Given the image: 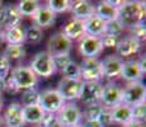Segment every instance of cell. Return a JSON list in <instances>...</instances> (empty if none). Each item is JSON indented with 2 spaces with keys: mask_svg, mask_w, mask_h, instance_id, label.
I'll return each instance as SVG.
<instances>
[{
  "mask_svg": "<svg viewBox=\"0 0 146 127\" xmlns=\"http://www.w3.org/2000/svg\"><path fill=\"white\" fill-rule=\"evenodd\" d=\"M102 92L103 85L100 84V81H83L79 99L86 107L92 104H100Z\"/></svg>",
  "mask_w": 146,
  "mask_h": 127,
  "instance_id": "7",
  "label": "cell"
},
{
  "mask_svg": "<svg viewBox=\"0 0 146 127\" xmlns=\"http://www.w3.org/2000/svg\"><path fill=\"white\" fill-rule=\"evenodd\" d=\"M3 123H4V122H3V117H1V116H0V126H1Z\"/></svg>",
  "mask_w": 146,
  "mask_h": 127,
  "instance_id": "49",
  "label": "cell"
},
{
  "mask_svg": "<svg viewBox=\"0 0 146 127\" xmlns=\"http://www.w3.org/2000/svg\"><path fill=\"white\" fill-rule=\"evenodd\" d=\"M61 32L66 36L70 41H75V39H80L85 36V28H84V21L80 19H71L65 27L62 28Z\"/></svg>",
  "mask_w": 146,
  "mask_h": 127,
  "instance_id": "19",
  "label": "cell"
},
{
  "mask_svg": "<svg viewBox=\"0 0 146 127\" xmlns=\"http://www.w3.org/2000/svg\"><path fill=\"white\" fill-rule=\"evenodd\" d=\"M122 94L123 88L117 83H108L103 86L102 98H100V106L106 109H112L114 107L122 104Z\"/></svg>",
  "mask_w": 146,
  "mask_h": 127,
  "instance_id": "6",
  "label": "cell"
},
{
  "mask_svg": "<svg viewBox=\"0 0 146 127\" xmlns=\"http://www.w3.org/2000/svg\"><path fill=\"white\" fill-rule=\"evenodd\" d=\"M46 7L50 10H52L55 14H57L69 10L70 7H71V1H67V0H48Z\"/></svg>",
  "mask_w": 146,
  "mask_h": 127,
  "instance_id": "30",
  "label": "cell"
},
{
  "mask_svg": "<svg viewBox=\"0 0 146 127\" xmlns=\"http://www.w3.org/2000/svg\"><path fill=\"white\" fill-rule=\"evenodd\" d=\"M116 50L119 57H130V56L139 53V51L141 50V42L130 36V37L119 39Z\"/></svg>",
  "mask_w": 146,
  "mask_h": 127,
  "instance_id": "17",
  "label": "cell"
},
{
  "mask_svg": "<svg viewBox=\"0 0 146 127\" xmlns=\"http://www.w3.org/2000/svg\"><path fill=\"white\" fill-rule=\"evenodd\" d=\"M146 59H145V55L144 56H141V57H140V60H137V61H139V64H140V66H141V69L142 70H144V72L146 71V66H145V65H146Z\"/></svg>",
  "mask_w": 146,
  "mask_h": 127,
  "instance_id": "44",
  "label": "cell"
},
{
  "mask_svg": "<svg viewBox=\"0 0 146 127\" xmlns=\"http://www.w3.org/2000/svg\"><path fill=\"white\" fill-rule=\"evenodd\" d=\"M57 113V121L65 127L79 125L83 118V113L75 103H65Z\"/></svg>",
  "mask_w": 146,
  "mask_h": 127,
  "instance_id": "8",
  "label": "cell"
},
{
  "mask_svg": "<svg viewBox=\"0 0 146 127\" xmlns=\"http://www.w3.org/2000/svg\"><path fill=\"white\" fill-rule=\"evenodd\" d=\"M1 5H3V3H1V1H0V7H1Z\"/></svg>",
  "mask_w": 146,
  "mask_h": 127,
  "instance_id": "51",
  "label": "cell"
},
{
  "mask_svg": "<svg viewBox=\"0 0 146 127\" xmlns=\"http://www.w3.org/2000/svg\"><path fill=\"white\" fill-rule=\"evenodd\" d=\"M95 15H98L102 21L111 22L118 18V7H114L109 3V0L100 1L95 8Z\"/></svg>",
  "mask_w": 146,
  "mask_h": 127,
  "instance_id": "20",
  "label": "cell"
},
{
  "mask_svg": "<svg viewBox=\"0 0 146 127\" xmlns=\"http://www.w3.org/2000/svg\"><path fill=\"white\" fill-rule=\"evenodd\" d=\"M99 121L100 123H102L103 126H108V125H112L113 123V121H112V117H111V112H109V109H106V108H103V111H102V114H100V117H99Z\"/></svg>",
  "mask_w": 146,
  "mask_h": 127,
  "instance_id": "40",
  "label": "cell"
},
{
  "mask_svg": "<svg viewBox=\"0 0 146 127\" xmlns=\"http://www.w3.org/2000/svg\"><path fill=\"white\" fill-rule=\"evenodd\" d=\"M51 127H65V126H62V125H61V123H60V122H58V121H57V122H56V123H55V125H53V126H51Z\"/></svg>",
  "mask_w": 146,
  "mask_h": 127,
  "instance_id": "47",
  "label": "cell"
},
{
  "mask_svg": "<svg viewBox=\"0 0 146 127\" xmlns=\"http://www.w3.org/2000/svg\"><path fill=\"white\" fill-rule=\"evenodd\" d=\"M72 127H84V125H81V123H79V125H76V126H72Z\"/></svg>",
  "mask_w": 146,
  "mask_h": 127,
  "instance_id": "50",
  "label": "cell"
},
{
  "mask_svg": "<svg viewBox=\"0 0 146 127\" xmlns=\"http://www.w3.org/2000/svg\"><path fill=\"white\" fill-rule=\"evenodd\" d=\"M146 36V28H145V23L140 24L135 28H131V37L139 39L140 42H142V39H145Z\"/></svg>",
  "mask_w": 146,
  "mask_h": 127,
  "instance_id": "38",
  "label": "cell"
},
{
  "mask_svg": "<svg viewBox=\"0 0 146 127\" xmlns=\"http://www.w3.org/2000/svg\"><path fill=\"white\" fill-rule=\"evenodd\" d=\"M79 51L85 59H97V56L100 55V52L103 51L102 39L100 37L85 35L83 38H80Z\"/></svg>",
  "mask_w": 146,
  "mask_h": 127,
  "instance_id": "12",
  "label": "cell"
},
{
  "mask_svg": "<svg viewBox=\"0 0 146 127\" xmlns=\"http://www.w3.org/2000/svg\"><path fill=\"white\" fill-rule=\"evenodd\" d=\"M5 86H7V79L0 78V94L5 90Z\"/></svg>",
  "mask_w": 146,
  "mask_h": 127,
  "instance_id": "45",
  "label": "cell"
},
{
  "mask_svg": "<svg viewBox=\"0 0 146 127\" xmlns=\"http://www.w3.org/2000/svg\"><path fill=\"white\" fill-rule=\"evenodd\" d=\"M103 107L100 104H92V106H88L84 112V117H85V121H98L102 114Z\"/></svg>",
  "mask_w": 146,
  "mask_h": 127,
  "instance_id": "33",
  "label": "cell"
},
{
  "mask_svg": "<svg viewBox=\"0 0 146 127\" xmlns=\"http://www.w3.org/2000/svg\"><path fill=\"white\" fill-rule=\"evenodd\" d=\"M53 57V63H55L56 69L62 70L64 67H66L67 65L72 61V59L70 57V53H65V55H57V56H52Z\"/></svg>",
  "mask_w": 146,
  "mask_h": 127,
  "instance_id": "35",
  "label": "cell"
},
{
  "mask_svg": "<svg viewBox=\"0 0 146 127\" xmlns=\"http://www.w3.org/2000/svg\"><path fill=\"white\" fill-rule=\"evenodd\" d=\"M146 99V88L145 84L141 81L137 83H128L123 88L122 94V103L128 107H133L136 104L145 103Z\"/></svg>",
  "mask_w": 146,
  "mask_h": 127,
  "instance_id": "5",
  "label": "cell"
},
{
  "mask_svg": "<svg viewBox=\"0 0 146 127\" xmlns=\"http://www.w3.org/2000/svg\"><path fill=\"white\" fill-rule=\"evenodd\" d=\"M38 127H41V126H38Z\"/></svg>",
  "mask_w": 146,
  "mask_h": 127,
  "instance_id": "52",
  "label": "cell"
},
{
  "mask_svg": "<svg viewBox=\"0 0 146 127\" xmlns=\"http://www.w3.org/2000/svg\"><path fill=\"white\" fill-rule=\"evenodd\" d=\"M4 55L9 60H19L26 56V49L23 45H8L4 51Z\"/></svg>",
  "mask_w": 146,
  "mask_h": 127,
  "instance_id": "28",
  "label": "cell"
},
{
  "mask_svg": "<svg viewBox=\"0 0 146 127\" xmlns=\"http://www.w3.org/2000/svg\"><path fill=\"white\" fill-rule=\"evenodd\" d=\"M83 80H71L62 78L57 84V92L62 97L64 100H75L79 99Z\"/></svg>",
  "mask_w": 146,
  "mask_h": 127,
  "instance_id": "9",
  "label": "cell"
},
{
  "mask_svg": "<svg viewBox=\"0 0 146 127\" xmlns=\"http://www.w3.org/2000/svg\"><path fill=\"white\" fill-rule=\"evenodd\" d=\"M80 71L83 81H100L103 79L102 64L98 59H84L80 65Z\"/></svg>",
  "mask_w": 146,
  "mask_h": 127,
  "instance_id": "10",
  "label": "cell"
},
{
  "mask_svg": "<svg viewBox=\"0 0 146 127\" xmlns=\"http://www.w3.org/2000/svg\"><path fill=\"white\" fill-rule=\"evenodd\" d=\"M18 10L21 13V15H27V17H33V14L37 12V9L40 8V4L36 0H22L18 4Z\"/></svg>",
  "mask_w": 146,
  "mask_h": 127,
  "instance_id": "26",
  "label": "cell"
},
{
  "mask_svg": "<svg viewBox=\"0 0 146 127\" xmlns=\"http://www.w3.org/2000/svg\"><path fill=\"white\" fill-rule=\"evenodd\" d=\"M40 102V93L36 89L24 90L23 95H22V107H31V106H37Z\"/></svg>",
  "mask_w": 146,
  "mask_h": 127,
  "instance_id": "29",
  "label": "cell"
},
{
  "mask_svg": "<svg viewBox=\"0 0 146 127\" xmlns=\"http://www.w3.org/2000/svg\"><path fill=\"white\" fill-rule=\"evenodd\" d=\"M123 25L119 23L118 19L111 22H106V28H104V35L106 36H114V37H119L123 32ZM103 35V36H104Z\"/></svg>",
  "mask_w": 146,
  "mask_h": 127,
  "instance_id": "31",
  "label": "cell"
},
{
  "mask_svg": "<svg viewBox=\"0 0 146 127\" xmlns=\"http://www.w3.org/2000/svg\"><path fill=\"white\" fill-rule=\"evenodd\" d=\"M4 41H5V31L0 27V43H1V42H4Z\"/></svg>",
  "mask_w": 146,
  "mask_h": 127,
  "instance_id": "46",
  "label": "cell"
},
{
  "mask_svg": "<svg viewBox=\"0 0 146 127\" xmlns=\"http://www.w3.org/2000/svg\"><path fill=\"white\" fill-rule=\"evenodd\" d=\"M10 72V60L3 53L0 55V78L7 79Z\"/></svg>",
  "mask_w": 146,
  "mask_h": 127,
  "instance_id": "36",
  "label": "cell"
},
{
  "mask_svg": "<svg viewBox=\"0 0 146 127\" xmlns=\"http://www.w3.org/2000/svg\"><path fill=\"white\" fill-rule=\"evenodd\" d=\"M144 70L141 69L139 61L137 60H130L123 63L122 72H121V78L127 83H137L141 81L142 76H144Z\"/></svg>",
  "mask_w": 146,
  "mask_h": 127,
  "instance_id": "15",
  "label": "cell"
},
{
  "mask_svg": "<svg viewBox=\"0 0 146 127\" xmlns=\"http://www.w3.org/2000/svg\"><path fill=\"white\" fill-rule=\"evenodd\" d=\"M1 107H3V99H1V94H0V111H1Z\"/></svg>",
  "mask_w": 146,
  "mask_h": 127,
  "instance_id": "48",
  "label": "cell"
},
{
  "mask_svg": "<svg viewBox=\"0 0 146 127\" xmlns=\"http://www.w3.org/2000/svg\"><path fill=\"white\" fill-rule=\"evenodd\" d=\"M5 41L8 45H23L26 41V29L22 25L5 29Z\"/></svg>",
  "mask_w": 146,
  "mask_h": 127,
  "instance_id": "23",
  "label": "cell"
},
{
  "mask_svg": "<svg viewBox=\"0 0 146 127\" xmlns=\"http://www.w3.org/2000/svg\"><path fill=\"white\" fill-rule=\"evenodd\" d=\"M9 79L13 81V84L18 90L35 89L37 85V76L31 70L29 66L19 65V66L14 67L12 70V76Z\"/></svg>",
  "mask_w": 146,
  "mask_h": 127,
  "instance_id": "3",
  "label": "cell"
},
{
  "mask_svg": "<svg viewBox=\"0 0 146 127\" xmlns=\"http://www.w3.org/2000/svg\"><path fill=\"white\" fill-rule=\"evenodd\" d=\"M22 21V15L19 13L18 8L14 5H8L7 7V19H5V29L7 28H13V27H18L21 25Z\"/></svg>",
  "mask_w": 146,
  "mask_h": 127,
  "instance_id": "25",
  "label": "cell"
},
{
  "mask_svg": "<svg viewBox=\"0 0 146 127\" xmlns=\"http://www.w3.org/2000/svg\"><path fill=\"white\" fill-rule=\"evenodd\" d=\"M102 39V46L103 49H117L119 42V37H114V36H102L100 37Z\"/></svg>",
  "mask_w": 146,
  "mask_h": 127,
  "instance_id": "37",
  "label": "cell"
},
{
  "mask_svg": "<svg viewBox=\"0 0 146 127\" xmlns=\"http://www.w3.org/2000/svg\"><path fill=\"white\" fill-rule=\"evenodd\" d=\"M44 116V112L42 111L40 106H31V107H23V120L24 123H33L38 125L41 123L42 118Z\"/></svg>",
  "mask_w": 146,
  "mask_h": 127,
  "instance_id": "24",
  "label": "cell"
},
{
  "mask_svg": "<svg viewBox=\"0 0 146 127\" xmlns=\"http://www.w3.org/2000/svg\"><path fill=\"white\" fill-rule=\"evenodd\" d=\"M3 122L7 127H23V107L19 103H10L4 112Z\"/></svg>",
  "mask_w": 146,
  "mask_h": 127,
  "instance_id": "13",
  "label": "cell"
},
{
  "mask_svg": "<svg viewBox=\"0 0 146 127\" xmlns=\"http://www.w3.org/2000/svg\"><path fill=\"white\" fill-rule=\"evenodd\" d=\"M131 111H132V120L141 121V122L145 121V117H146V106H145V103H140V104H136V106L131 107Z\"/></svg>",
  "mask_w": 146,
  "mask_h": 127,
  "instance_id": "34",
  "label": "cell"
},
{
  "mask_svg": "<svg viewBox=\"0 0 146 127\" xmlns=\"http://www.w3.org/2000/svg\"><path fill=\"white\" fill-rule=\"evenodd\" d=\"M62 78L71 79V80H81V71H80V65L71 61L66 67L61 70Z\"/></svg>",
  "mask_w": 146,
  "mask_h": 127,
  "instance_id": "27",
  "label": "cell"
},
{
  "mask_svg": "<svg viewBox=\"0 0 146 127\" xmlns=\"http://www.w3.org/2000/svg\"><path fill=\"white\" fill-rule=\"evenodd\" d=\"M145 13L146 5L145 1H122L118 8V21L123 27L135 28L140 24L145 23Z\"/></svg>",
  "mask_w": 146,
  "mask_h": 127,
  "instance_id": "1",
  "label": "cell"
},
{
  "mask_svg": "<svg viewBox=\"0 0 146 127\" xmlns=\"http://www.w3.org/2000/svg\"><path fill=\"white\" fill-rule=\"evenodd\" d=\"M43 37V32L37 25H29L26 29V41L31 43H38Z\"/></svg>",
  "mask_w": 146,
  "mask_h": 127,
  "instance_id": "32",
  "label": "cell"
},
{
  "mask_svg": "<svg viewBox=\"0 0 146 127\" xmlns=\"http://www.w3.org/2000/svg\"><path fill=\"white\" fill-rule=\"evenodd\" d=\"M57 122V116L55 113H44L43 118L41 121V127H51Z\"/></svg>",
  "mask_w": 146,
  "mask_h": 127,
  "instance_id": "39",
  "label": "cell"
},
{
  "mask_svg": "<svg viewBox=\"0 0 146 127\" xmlns=\"http://www.w3.org/2000/svg\"><path fill=\"white\" fill-rule=\"evenodd\" d=\"M5 19H7V7L1 5L0 7V27H4L5 24Z\"/></svg>",
  "mask_w": 146,
  "mask_h": 127,
  "instance_id": "41",
  "label": "cell"
},
{
  "mask_svg": "<svg viewBox=\"0 0 146 127\" xmlns=\"http://www.w3.org/2000/svg\"><path fill=\"white\" fill-rule=\"evenodd\" d=\"M70 9L74 14L75 19H80V21H86L88 18L95 15V7L86 0H78V1L71 3Z\"/></svg>",
  "mask_w": 146,
  "mask_h": 127,
  "instance_id": "16",
  "label": "cell"
},
{
  "mask_svg": "<svg viewBox=\"0 0 146 127\" xmlns=\"http://www.w3.org/2000/svg\"><path fill=\"white\" fill-rule=\"evenodd\" d=\"M109 112H111L112 121H113L114 123L125 126L126 123L132 121V111H131V107L126 106V104H123V103L114 107V108L109 109Z\"/></svg>",
  "mask_w": 146,
  "mask_h": 127,
  "instance_id": "22",
  "label": "cell"
},
{
  "mask_svg": "<svg viewBox=\"0 0 146 127\" xmlns=\"http://www.w3.org/2000/svg\"><path fill=\"white\" fill-rule=\"evenodd\" d=\"M100 64H102L103 78L113 79V78H117V76H121L122 67H123V60L119 56L109 55L103 61H100Z\"/></svg>",
  "mask_w": 146,
  "mask_h": 127,
  "instance_id": "14",
  "label": "cell"
},
{
  "mask_svg": "<svg viewBox=\"0 0 146 127\" xmlns=\"http://www.w3.org/2000/svg\"><path fill=\"white\" fill-rule=\"evenodd\" d=\"M84 28H85V35L93 37H102L104 35L106 22L102 21L98 15H93L84 21Z\"/></svg>",
  "mask_w": 146,
  "mask_h": 127,
  "instance_id": "21",
  "label": "cell"
},
{
  "mask_svg": "<svg viewBox=\"0 0 146 127\" xmlns=\"http://www.w3.org/2000/svg\"><path fill=\"white\" fill-rule=\"evenodd\" d=\"M71 46L72 42L62 32H57L50 37L48 43H47V49H48L47 52L51 56L65 55V53H70Z\"/></svg>",
  "mask_w": 146,
  "mask_h": 127,
  "instance_id": "11",
  "label": "cell"
},
{
  "mask_svg": "<svg viewBox=\"0 0 146 127\" xmlns=\"http://www.w3.org/2000/svg\"><path fill=\"white\" fill-rule=\"evenodd\" d=\"M65 104V100L62 99L58 92L56 89H47L40 93V102L38 106L42 108L44 113H57L62 106Z\"/></svg>",
  "mask_w": 146,
  "mask_h": 127,
  "instance_id": "4",
  "label": "cell"
},
{
  "mask_svg": "<svg viewBox=\"0 0 146 127\" xmlns=\"http://www.w3.org/2000/svg\"><path fill=\"white\" fill-rule=\"evenodd\" d=\"M84 127H104L99 121H85Z\"/></svg>",
  "mask_w": 146,
  "mask_h": 127,
  "instance_id": "43",
  "label": "cell"
},
{
  "mask_svg": "<svg viewBox=\"0 0 146 127\" xmlns=\"http://www.w3.org/2000/svg\"><path fill=\"white\" fill-rule=\"evenodd\" d=\"M31 70L36 74V76H42V78H50L57 71L53 63V57L47 51H41L36 53L31 63Z\"/></svg>",
  "mask_w": 146,
  "mask_h": 127,
  "instance_id": "2",
  "label": "cell"
},
{
  "mask_svg": "<svg viewBox=\"0 0 146 127\" xmlns=\"http://www.w3.org/2000/svg\"><path fill=\"white\" fill-rule=\"evenodd\" d=\"M33 21H35V25L40 27L41 29L42 28H47V27H51L53 25L56 21V14L50 10L47 7H41L37 9V12L33 14Z\"/></svg>",
  "mask_w": 146,
  "mask_h": 127,
  "instance_id": "18",
  "label": "cell"
},
{
  "mask_svg": "<svg viewBox=\"0 0 146 127\" xmlns=\"http://www.w3.org/2000/svg\"><path fill=\"white\" fill-rule=\"evenodd\" d=\"M123 127H145V123L144 122H141V121H130L128 123H126Z\"/></svg>",
  "mask_w": 146,
  "mask_h": 127,
  "instance_id": "42",
  "label": "cell"
}]
</instances>
